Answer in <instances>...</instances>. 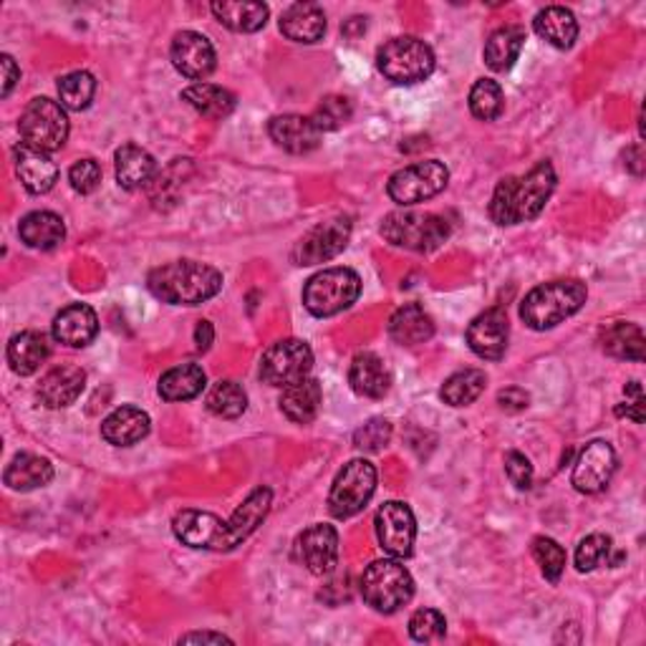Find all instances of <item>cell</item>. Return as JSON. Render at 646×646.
I'll return each instance as SVG.
<instances>
[{
	"mask_svg": "<svg viewBox=\"0 0 646 646\" xmlns=\"http://www.w3.org/2000/svg\"><path fill=\"white\" fill-rule=\"evenodd\" d=\"M553 190H556V170L551 162H538L521 178H505L491 200L493 223L505 228L535 220L546 210Z\"/></svg>",
	"mask_w": 646,
	"mask_h": 646,
	"instance_id": "6da1fadb",
	"label": "cell"
},
{
	"mask_svg": "<svg viewBox=\"0 0 646 646\" xmlns=\"http://www.w3.org/2000/svg\"><path fill=\"white\" fill-rule=\"evenodd\" d=\"M147 289L170 306H200L223 289V273L198 261H174L147 275Z\"/></svg>",
	"mask_w": 646,
	"mask_h": 646,
	"instance_id": "7a4b0ae2",
	"label": "cell"
},
{
	"mask_svg": "<svg viewBox=\"0 0 646 646\" xmlns=\"http://www.w3.org/2000/svg\"><path fill=\"white\" fill-rule=\"evenodd\" d=\"M586 299H588L586 283H581L576 279L535 285V289L521 301V319L525 321V326L533 331L556 329L558 323L584 309Z\"/></svg>",
	"mask_w": 646,
	"mask_h": 646,
	"instance_id": "3957f363",
	"label": "cell"
},
{
	"mask_svg": "<svg viewBox=\"0 0 646 646\" xmlns=\"http://www.w3.org/2000/svg\"><path fill=\"white\" fill-rule=\"evenodd\" d=\"M382 238L394 248H404L412 253H432L450 238L452 228L437 212L422 210H396L390 212L382 223Z\"/></svg>",
	"mask_w": 646,
	"mask_h": 646,
	"instance_id": "277c9868",
	"label": "cell"
},
{
	"mask_svg": "<svg viewBox=\"0 0 646 646\" xmlns=\"http://www.w3.org/2000/svg\"><path fill=\"white\" fill-rule=\"evenodd\" d=\"M364 602L380 614H394L402 606H407L414 596V578L400 558H382L366 566L362 581Z\"/></svg>",
	"mask_w": 646,
	"mask_h": 646,
	"instance_id": "5b68a950",
	"label": "cell"
},
{
	"mask_svg": "<svg viewBox=\"0 0 646 646\" xmlns=\"http://www.w3.org/2000/svg\"><path fill=\"white\" fill-rule=\"evenodd\" d=\"M359 293H362V279L352 268H326L309 279L303 285V306L311 316L329 319L336 313L352 309Z\"/></svg>",
	"mask_w": 646,
	"mask_h": 646,
	"instance_id": "8992f818",
	"label": "cell"
},
{
	"mask_svg": "<svg viewBox=\"0 0 646 646\" xmlns=\"http://www.w3.org/2000/svg\"><path fill=\"white\" fill-rule=\"evenodd\" d=\"M376 67L392 84L412 87L430 79V73L435 71V53L414 36H400V39H392L382 46L380 53H376Z\"/></svg>",
	"mask_w": 646,
	"mask_h": 646,
	"instance_id": "52a82bcc",
	"label": "cell"
},
{
	"mask_svg": "<svg viewBox=\"0 0 646 646\" xmlns=\"http://www.w3.org/2000/svg\"><path fill=\"white\" fill-rule=\"evenodd\" d=\"M18 129H21L23 144L51 154L59 152L61 147L67 144L71 127L67 109H63L59 101L41 97L29 101V107H26L21 114V122H18Z\"/></svg>",
	"mask_w": 646,
	"mask_h": 646,
	"instance_id": "ba28073f",
	"label": "cell"
},
{
	"mask_svg": "<svg viewBox=\"0 0 646 646\" xmlns=\"http://www.w3.org/2000/svg\"><path fill=\"white\" fill-rule=\"evenodd\" d=\"M376 491V467L364 457H356L339 470L329 493V511L334 518L346 521L362 513Z\"/></svg>",
	"mask_w": 646,
	"mask_h": 646,
	"instance_id": "9c48e42d",
	"label": "cell"
},
{
	"mask_svg": "<svg viewBox=\"0 0 646 646\" xmlns=\"http://www.w3.org/2000/svg\"><path fill=\"white\" fill-rule=\"evenodd\" d=\"M450 182V170L440 160H424L414 162L410 168H402L394 172L386 184V192L396 202V205L410 208L417 202L437 198Z\"/></svg>",
	"mask_w": 646,
	"mask_h": 646,
	"instance_id": "30bf717a",
	"label": "cell"
},
{
	"mask_svg": "<svg viewBox=\"0 0 646 646\" xmlns=\"http://www.w3.org/2000/svg\"><path fill=\"white\" fill-rule=\"evenodd\" d=\"M172 533L178 535V541H182L184 546L198 548V551L228 553L240 546L233 535V528H230V523L218 518L215 513H205V511L178 513L172 521Z\"/></svg>",
	"mask_w": 646,
	"mask_h": 646,
	"instance_id": "8fae6325",
	"label": "cell"
},
{
	"mask_svg": "<svg viewBox=\"0 0 646 646\" xmlns=\"http://www.w3.org/2000/svg\"><path fill=\"white\" fill-rule=\"evenodd\" d=\"M313 352L306 341L283 339L268 349L261 359V380L271 386H291L311 376Z\"/></svg>",
	"mask_w": 646,
	"mask_h": 646,
	"instance_id": "7c38bea8",
	"label": "cell"
},
{
	"mask_svg": "<svg viewBox=\"0 0 646 646\" xmlns=\"http://www.w3.org/2000/svg\"><path fill=\"white\" fill-rule=\"evenodd\" d=\"M349 240H352V218L336 215L311 228L293 248V263L295 265H319L329 263L331 258L346 251Z\"/></svg>",
	"mask_w": 646,
	"mask_h": 646,
	"instance_id": "4fadbf2b",
	"label": "cell"
},
{
	"mask_svg": "<svg viewBox=\"0 0 646 646\" xmlns=\"http://www.w3.org/2000/svg\"><path fill=\"white\" fill-rule=\"evenodd\" d=\"M374 531L380 548L392 558H410L417 538V521L407 503L390 501L376 511Z\"/></svg>",
	"mask_w": 646,
	"mask_h": 646,
	"instance_id": "5bb4252c",
	"label": "cell"
},
{
	"mask_svg": "<svg viewBox=\"0 0 646 646\" xmlns=\"http://www.w3.org/2000/svg\"><path fill=\"white\" fill-rule=\"evenodd\" d=\"M618 457L616 450L604 440H594L581 450V455L574 465V475H571V485L584 495H596L612 483L616 473Z\"/></svg>",
	"mask_w": 646,
	"mask_h": 646,
	"instance_id": "9a60e30c",
	"label": "cell"
},
{
	"mask_svg": "<svg viewBox=\"0 0 646 646\" xmlns=\"http://www.w3.org/2000/svg\"><path fill=\"white\" fill-rule=\"evenodd\" d=\"M507 339H511V323H507V313L501 306L480 313L467 326V346L485 362H497L505 356Z\"/></svg>",
	"mask_w": 646,
	"mask_h": 646,
	"instance_id": "2e32d148",
	"label": "cell"
},
{
	"mask_svg": "<svg viewBox=\"0 0 646 646\" xmlns=\"http://www.w3.org/2000/svg\"><path fill=\"white\" fill-rule=\"evenodd\" d=\"M299 558L313 576H331L339 566V533L334 525L316 523L301 533Z\"/></svg>",
	"mask_w": 646,
	"mask_h": 646,
	"instance_id": "e0dca14e",
	"label": "cell"
},
{
	"mask_svg": "<svg viewBox=\"0 0 646 646\" xmlns=\"http://www.w3.org/2000/svg\"><path fill=\"white\" fill-rule=\"evenodd\" d=\"M170 57L174 69H178L184 79L202 81L215 71V49L198 31H180L172 39Z\"/></svg>",
	"mask_w": 646,
	"mask_h": 646,
	"instance_id": "ac0fdd59",
	"label": "cell"
},
{
	"mask_svg": "<svg viewBox=\"0 0 646 646\" xmlns=\"http://www.w3.org/2000/svg\"><path fill=\"white\" fill-rule=\"evenodd\" d=\"M99 334L97 311L87 303H71L61 309L51 323V336L69 349H84Z\"/></svg>",
	"mask_w": 646,
	"mask_h": 646,
	"instance_id": "d6986e66",
	"label": "cell"
},
{
	"mask_svg": "<svg viewBox=\"0 0 646 646\" xmlns=\"http://www.w3.org/2000/svg\"><path fill=\"white\" fill-rule=\"evenodd\" d=\"M87 386V372L81 366L63 364L51 369L49 374L43 376L39 390V402L49 410H67L73 402L79 400L81 392Z\"/></svg>",
	"mask_w": 646,
	"mask_h": 646,
	"instance_id": "ffe728a7",
	"label": "cell"
},
{
	"mask_svg": "<svg viewBox=\"0 0 646 646\" xmlns=\"http://www.w3.org/2000/svg\"><path fill=\"white\" fill-rule=\"evenodd\" d=\"M268 134H271V140L285 152L309 154L321 144L323 132L313 124L311 117L281 114L271 119V124H268Z\"/></svg>",
	"mask_w": 646,
	"mask_h": 646,
	"instance_id": "44dd1931",
	"label": "cell"
},
{
	"mask_svg": "<svg viewBox=\"0 0 646 646\" xmlns=\"http://www.w3.org/2000/svg\"><path fill=\"white\" fill-rule=\"evenodd\" d=\"M16 172L21 178L23 188L31 195H46L53 190V184L59 182V168L49 154L41 150H33L29 144H18L13 150Z\"/></svg>",
	"mask_w": 646,
	"mask_h": 646,
	"instance_id": "7402d4cb",
	"label": "cell"
},
{
	"mask_svg": "<svg viewBox=\"0 0 646 646\" xmlns=\"http://www.w3.org/2000/svg\"><path fill=\"white\" fill-rule=\"evenodd\" d=\"M349 384H352V390L359 396L382 400L392 390V374L382 356H376L374 352H362L354 356L352 366H349Z\"/></svg>",
	"mask_w": 646,
	"mask_h": 646,
	"instance_id": "603a6c76",
	"label": "cell"
},
{
	"mask_svg": "<svg viewBox=\"0 0 646 646\" xmlns=\"http://www.w3.org/2000/svg\"><path fill=\"white\" fill-rule=\"evenodd\" d=\"M152 430L150 414L140 407H119L101 422V437L114 447H132Z\"/></svg>",
	"mask_w": 646,
	"mask_h": 646,
	"instance_id": "cb8c5ba5",
	"label": "cell"
},
{
	"mask_svg": "<svg viewBox=\"0 0 646 646\" xmlns=\"http://www.w3.org/2000/svg\"><path fill=\"white\" fill-rule=\"evenodd\" d=\"M281 33L295 43H319L326 33V13L316 3H293L281 16Z\"/></svg>",
	"mask_w": 646,
	"mask_h": 646,
	"instance_id": "d4e9b609",
	"label": "cell"
},
{
	"mask_svg": "<svg viewBox=\"0 0 646 646\" xmlns=\"http://www.w3.org/2000/svg\"><path fill=\"white\" fill-rule=\"evenodd\" d=\"M390 336L402 346L427 344L435 336V319L420 303H404L390 319Z\"/></svg>",
	"mask_w": 646,
	"mask_h": 646,
	"instance_id": "484cf974",
	"label": "cell"
},
{
	"mask_svg": "<svg viewBox=\"0 0 646 646\" xmlns=\"http://www.w3.org/2000/svg\"><path fill=\"white\" fill-rule=\"evenodd\" d=\"M114 168H117V182L124 190H142L154 180L157 162L154 157L142 150L140 144L127 142L114 154Z\"/></svg>",
	"mask_w": 646,
	"mask_h": 646,
	"instance_id": "4316f807",
	"label": "cell"
},
{
	"mask_svg": "<svg viewBox=\"0 0 646 646\" xmlns=\"http://www.w3.org/2000/svg\"><path fill=\"white\" fill-rule=\"evenodd\" d=\"M18 235L33 251H53L67 238V225H63L61 215L51 210H36L29 212L18 225Z\"/></svg>",
	"mask_w": 646,
	"mask_h": 646,
	"instance_id": "83f0119b",
	"label": "cell"
},
{
	"mask_svg": "<svg viewBox=\"0 0 646 646\" xmlns=\"http://www.w3.org/2000/svg\"><path fill=\"white\" fill-rule=\"evenodd\" d=\"M53 480L51 460L41 455H31V452H21L8 463L3 473V483L18 493H29L36 487H46Z\"/></svg>",
	"mask_w": 646,
	"mask_h": 646,
	"instance_id": "f1b7e54d",
	"label": "cell"
},
{
	"mask_svg": "<svg viewBox=\"0 0 646 646\" xmlns=\"http://www.w3.org/2000/svg\"><path fill=\"white\" fill-rule=\"evenodd\" d=\"M533 29L543 41H548L553 49L566 51L578 39V21L576 16L563 6H548L533 18Z\"/></svg>",
	"mask_w": 646,
	"mask_h": 646,
	"instance_id": "f546056e",
	"label": "cell"
},
{
	"mask_svg": "<svg viewBox=\"0 0 646 646\" xmlns=\"http://www.w3.org/2000/svg\"><path fill=\"white\" fill-rule=\"evenodd\" d=\"M51 349L49 341L39 331H21L11 341H8V364H11L18 376H31L41 369V364L49 359Z\"/></svg>",
	"mask_w": 646,
	"mask_h": 646,
	"instance_id": "4dcf8cb0",
	"label": "cell"
},
{
	"mask_svg": "<svg viewBox=\"0 0 646 646\" xmlns=\"http://www.w3.org/2000/svg\"><path fill=\"white\" fill-rule=\"evenodd\" d=\"M321 400H323V390L319 380L306 376V380L285 386L281 394V412L295 424H309L316 420V414L321 410Z\"/></svg>",
	"mask_w": 646,
	"mask_h": 646,
	"instance_id": "1f68e13d",
	"label": "cell"
},
{
	"mask_svg": "<svg viewBox=\"0 0 646 646\" xmlns=\"http://www.w3.org/2000/svg\"><path fill=\"white\" fill-rule=\"evenodd\" d=\"M208 384L205 369L195 362L172 366L170 372L162 374L160 380V396L164 402H188L202 394Z\"/></svg>",
	"mask_w": 646,
	"mask_h": 646,
	"instance_id": "d6a6232c",
	"label": "cell"
},
{
	"mask_svg": "<svg viewBox=\"0 0 646 646\" xmlns=\"http://www.w3.org/2000/svg\"><path fill=\"white\" fill-rule=\"evenodd\" d=\"M212 16L218 18L225 29L235 33H255L268 23V6L265 3H233V0H223V3L210 6Z\"/></svg>",
	"mask_w": 646,
	"mask_h": 646,
	"instance_id": "836d02e7",
	"label": "cell"
},
{
	"mask_svg": "<svg viewBox=\"0 0 646 646\" xmlns=\"http://www.w3.org/2000/svg\"><path fill=\"white\" fill-rule=\"evenodd\" d=\"M525 46V31L521 26H503L485 43V63L495 73H505L513 69V63L518 61L521 51Z\"/></svg>",
	"mask_w": 646,
	"mask_h": 646,
	"instance_id": "e575fe53",
	"label": "cell"
},
{
	"mask_svg": "<svg viewBox=\"0 0 646 646\" xmlns=\"http://www.w3.org/2000/svg\"><path fill=\"white\" fill-rule=\"evenodd\" d=\"M182 101L208 119H225L235 112L238 99L233 91L215 84H192L182 91Z\"/></svg>",
	"mask_w": 646,
	"mask_h": 646,
	"instance_id": "d590c367",
	"label": "cell"
},
{
	"mask_svg": "<svg viewBox=\"0 0 646 646\" xmlns=\"http://www.w3.org/2000/svg\"><path fill=\"white\" fill-rule=\"evenodd\" d=\"M602 346L606 354L626 362H644V331L629 321H616L602 331Z\"/></svg>",
	"mask_w": 646,
	"mask_h": 646,
	"instance_id": "8d00e7d4",
	"label": "cell"
},
{
	"mask_svg": "<svg viewBox=\"0 0 646 646\" xmlns=\"http://www.w3.org/2000/svg\"><path fill=\"white\" fill-rule=\"evenodd\" d=\"M487 376L480 369H463V372L452 374L450 380L442 384L440 396L442 402L450 404V407H467L480 400V394L485 392Z\"/></svg>",
	"mask_w": 646,
	"mask_h": 646,
	"instance_id": "74e56055",
	"label": "cell"
},
{
	"mask_svg": "<svg viewBox=\"0 0 646 646\" xmlns=\"http://www.w3.org/2000/svg\"><path fill=\"white\" fill-rule=\"evenodd\" d=\"M97 94V79L89 71H71L59 79V99L63 109L84 112Z\"/></svg>",
	"mask_w": 646,
	"mask_h": 646,
	"instance_id": "f35d334b",
	"label": "cell"
},
{
	"mask_svg": "<svg viewBox=\"0 0 646 646\" xmlns=\"http://www.w3.org/2000/svg\"><path fill=\"white\" fill-rule=\"evenodd\" d=\"M205 404H208V410L215 414V417L238 420L240 414L248 410V394L238 382L225 380V382L212 384Z\"/></svg>",
	"mask_w": 646,
	"mask_h": 646,
	"instance_id": "ab89813d",
	"label": "cell"
},
{
	"mask_svg": "<svg viewBox=\"0 0 646 646\" xmlns=\"http://www.w3.org/2000/svg\"><path fill=\"white\" fill-rule=\"evenodd\" d=\"M505 109L503 89L493 79H480L475 87L470 89V112L480 122H495Z\"/></svg>",
	"mask_w": 646,
	"mask_h": 646,
	"instance_id": "60d3db41",
	"label": "cell"
},
{
	"mask_svg": "<svg viewBox=\"0 0 646 646\" xmlns=\"http://www.w3.org/2000/svg\"><path fill=\"white\" fill-rule=\"evenodd\" d=\"M533 558L535 563L541 566V574L546 576V581H551L553 586L558 584L563 571H566V551L558 541L548 538V535H538V538H533Z\"/></svg>",
	"mask_w": 646,
	"mask_h": 646,
	"instance_id": "b9f144b4",
	"label": "cell"
},
{
	"mask_svg": "<svg viewBox=\"0 0 646 646\" xmlns=\"http://www.w3.org/2000/svg\"><path fill=\"white\" fill-rule=\"evenodd\" d=\"M612 553H614L612 535L591 533L578 543L576 568L581 571V574H591V571H596L598 566H604V563L612 561Z\"/></svg>",
	"mask_w": 646,
	"mask_h": 646,
	"instance_id": "7bdbcfd3",
	"label": "cell"
},
{
	"mask_svg": "<svg viewBox=\"0 0 646 646\" xmlns=\"http://www.w3.org/2000/svg\"><path fill=\"white\" fill-rule=\"evenodd\" d=\"M352 114H354L352 101H349L346 97L331 94L321 99V104L316 107V112L311 114V119L321 132H336V129H341L349 119H352Z\"/></svg>",
	"mask_w": 646,
	"mask_h": 646,
	"instance_id": "ee69618b",
	"label": "cell"
},
{
	"mask_svg": "<svg viewBox=\"0 0 646 646\" xmlns=\"http://www.w3.org/2000/svg\"><path fill=\"white\" fill-rule=\"evenodd\" d=\"M447 632V622L437 608H420L410 618V636L420 644L440 642Z\"/></svg>",
	"mask_w": 646,
	"mask_h": 646,
	"instance_id": "f6af8a7d",
	"label": "cell"
},
{
	"mask_svg": "<svg viewBox=\"0 0 646 646\" xmlns=\"http://www.w3.org/2000/svg\"><path fill=\"white\" fill-rule=\"evenodd\" d=\"M390 440H392V424L382 417L369 420L364 427H359L354 432V447L364 452H380L382 447L390 445Z\"/></svg>",
	"mask_w": 646,
	"mask_h": 646,
	"instance_id": "bcb514c9",
	"label": "cell"
},
{
	"mask_svg": "<svg viewBox=\"0 0 646 646\" xmlns=\"http://www.w3.org/2000/svg\"><path fill=\"white\" fill-rule=\"evenodd\" d=\"M69 182H71L73 192H79V195H91V192H94L101 182L99 162L91 160V157L73 162L71 170H69Z\"/></svg>",
	"mask_w": 646,
	"mask_h": 646,
	"instance_id": "7dc6e473",
	"label": "cell"
},
{
	"mask_svg": "<svg viewBox=\"0 0 646 646\" xmlns=\"http://www.w3.org/2000/svg\"><path fill=\"white\" fill-rule=\"evenodd\" d=\"M505 473L511 477V483L518 487V491H528L533 485V465L531 460L521 455V452H507L505 455Z\"/></svg>",
	"mask_w": 646,
	"mask_h": 646,
	"instance_id": "c3c4849f",
	"label": "cell"
},
{
	"mask_svg": "<svg viewBox=\"0 0 646 646\" xmlns=\"http://www.w3.org/2000/svg\"><path fill=\"white\" fill-rule=\"evenodd\" d=\"M626 402H622L616 407V414L618 417H626V420H632L636 424H642L644 422V390H642V384L639 382H629L626 384Z\"/></svg>",
	"mask_w": 646,
	"mask_h": 646,
	"instance_id": "681fc988",
	"label": "cell"
},
{
	"mask_svg": "<svg viewBox=\"0 0 646 646\" xmlns=\"http://www.w3.org/2000/svg\"><path fill=\"white\" fill-rule=\"evenodd\" d=\"M528 402H531V396L528 392L521 390V386H507V390L497 394V404H501L505 412H523L525 407H528Z\"/></svg>",
	"mask_w": 646,
	"mask_h": 646,
	"instance_id": "f907efd6",
	"label": "cell"
},
{
	"mask_svg": "<svg viewBox=\"0 0 646 646\" xmlns=\"http://www.w3.org/2000/svg\"><path fill=\"white\" fill-rule=\"evenodd\" d=\"M0 69H3V91H0V94L11 97L13 87L18 84V81H21V69L16 67L13 57H8V53H3V57H0Z\"/></svg>",
	"mask_w": 646,
	"mask_h": 646,
	"instance_id": "816d5d0a",
	"label": "cell"
},
{
	"mask_svg": "<svg viewBox=\"0 0 646 646\" xmlns=\"http://www.w3.org/2000/svg\"><path fill=\"white\" fill-rule=\"evenodd\" d=\"M190 642H212V644H233V639L225 634H215V632H192L180 636V644H190Z\"/></svg>",
	"mask_w": 646,
	"mask_h": 646,
	"instance_id": "f5cc1de1",
	"label": "cell"
},
{
	"mask_svg": "<svg viewBox=\"0 0 646 646\" xmlns=\"http://www.w3.org/2000/svg\"><path fill=\"white\" fill-rule=\"evenodd\" d=\"M212 339H215V329H212L210 321H200L195 326V346L198 352H208L212 346Z\"/></svg>",
	"mask_w": 646,
	"mask_h": 646,
	"instance_id": "db71d44e",
	"label": "cell"
}]
</instances>
